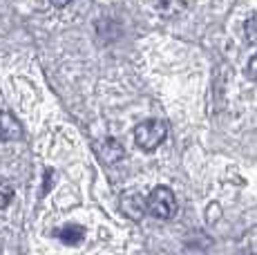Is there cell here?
Wrapping results in <instances>:
<instances>
[{"instance_id":"1","label":"cell","mask_w":257,"mask_h":255,"mask_svg":"<svg viewBox=\"0 0 257 255\" xmlns=\"http://www.w3.org/2000/svg\"><path fill=\"white\" fill-rule=\"evenodd\" d=\"M168 137V125L161 119H146L135 128V144L146 153L157 150Z\"/></svg>"},{"instance_id":"2","label":"cell","mask_w":257,"mask_h":255,"mask_svg":"<svg viewBox=\"0 0 257 255\" xmlns=\"http://www.w3.org/2000/svg\"><path fill=\"white\" fill-rule=\"evenodd\" d=\"M146 208L157 219H172L177 215V197L168 186H157L146 199Z\"/></svg>"},{"instance_id":"3","label":"cell","mask_w":257,"mask_h":255,"mask_svg":"<svg viewBox=\"0 0 257 255\" xmlns=\"http://www.w3.org/2000/svg\"><path fill=\"white\" fill-rule=\"evenodd\" d=\"M23 139V125L12 112H3L0 110V141L9 144V141H18Z\"/></svg>"},{"instance_id":"4","label":"cell","mask_w":257,"mask_h":255,"mask_svg":"<svg viewBox=\"0 0 257 255\" xmlns=\"http://www.w3.org/2000/svg\"><path fill=\"white\" fill-rule=\"evenodd\" d=\"M121 208L125 210V215L127 217H135V219H139L143 213H146V202H143V199L139 197V195H125V197H123V202H121Z\"/></svg>"},{"instance_id":"5","label":"cell","mask_w":257,"mask_h":255,"mask_svg":"<svg viewBox=\"0 0 257 255\" xmlns=\"http://www.w3.org/2000/svg\"><path fill=\"white\" fill-rule=\"evenodd\" d=\"M83 233H85V230H83L81 226H76V224H67V226L56 230V237L63 239L65 244H78V242H83Z\"/></svg>"},{"instance_id":"6","label":"cell","mask_w":257,"mask_h":255,"mask_svg":"<svg viewBox=\"0 0 257 255\" xmlns=\"http://www.w3.org/2000/svg\"><path fill=\"white\" fill-rule=\"evenodd\" d=\"M244 34H246V41H248L250 45H257V14H255V16H250L248 21H246Z\"/></svg>"},{"instance_id":"7","label":"cell","mask_w":257,"mask_h":255,"mask_svg":"<svg viewBox=\"0 0 257 255\" xmlns=\"http://www.w3.org/2000/svg\"><path fill=\"white\" fill-rule=\"evenodd\" d=\"M14 199V188L5 179H0V208H7Z\"/></svg>"},{"instance_id":"8","label":"cell","mask_w":257,"mask_h":255,"mask_svg":"<svg viewBox=\"0 0 257 255\" xmlns=\"http://www.w3.org/2000/svg\"><path fill=\"white\" fill-rule=\"evenodd\" d=\"M246 74L253 78V81H257V54H255V56L248 61V67H246Z\"/></svg>"}]
</instances>
